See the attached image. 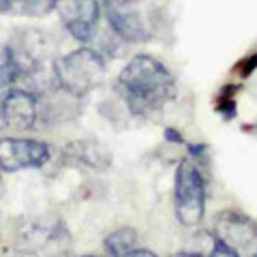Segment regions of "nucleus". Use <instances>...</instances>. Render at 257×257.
Instances as JSON below:
<instances>
[{"label":"nucleus","mask_w":257,"mask_h":257,"mask_svg":"<svg viewBox=\"0 0 257 257\" xmlns=\"http://www.w3.org/2000/svg\"><path fill=\"white\" fill-rule=\"evenodd\" d=\"M20 79V67L9 45H0V90L9 88Z\"/></svg>","instance_id":"obj_15"},{"label":"nucleus","mask_w":257,"mask_h":257,"mask_svg":"<svg viewBox=\"0 0 257 257\" xmlns=\"http://www.w3.org/2000/svg\"><path fill=\"white\" fill-rule=\"evenodd\" d=\"M56 7V0H0V13L20 18H41Z\"/></svg>","instance_id":"obj_13"},{"label":"nucleus","mask_w":257,"mask_h":257,"mask_svg":"<svg viewBox=\"0 0 257 257\" xmlns=\"http://www.w3.org/2000/svg\"><path fill=\"white\" fill-rule=\"evenodd\" d=\"M15 251L28 255H62L71 251V236L62 221H24L15 234Z\"/></svg>","instance_id":"obj_4"},{"label":"nucleus","mask_w":257,"mask_h":257,"mask_svg":"<svg viewBox=\"0 0 257 257\" xmlns=\"http://www.w3.org/2000/svg\"><path fill=\"white\" fill-rule=\"evenodd\" d=\"M116 88L135 116H148L152 111H159L176 94L174 77L167 67L146 54L128 60L116 79Z\"/></svg>","instance_id":"obj_1"},{"label":"nucleus","mask_w":257,"mask_h":257,"mask_svg":"<svg viewBox=\"0 0 257 257\" xmlns=\"http://www.w3.org/2000/svg\"><path fill=\"white\" fill-rule=\"evenodd\" d=\"M54 75L60 90L75 96V99H82L103 84L105 60L101 58L99 52L90 50V47H82V50L69 52L67 56H60L54 62Z\"/></svg>","instance_id":"obj_2"},{"label":"nucleus","mask_w":257,"mask_h":257,"mask_svg":"<svg viewBox=\"0 0 257 257\" xmlns=\"http://www.w3.org/2000/svg\"><path fill=\"white\" fill-rule=\"evenodd\" d=\"M3 116L7 126L18 128V131H28L37 124L39 118V101L37 96L28 90H9L3 99Z\"/></svg>","instance_id":"obj_10"},{"label":"nucleus","mask_w":257,"mask_h":257,"mask_svg":"<svg viewBox=\"0 0 257 257\" xmlns=\"http://www.w3.org/2000/svg\"><path fill=\"white\" fill-rule=\"evenodd\" d=\"M103 244H105V251L109 255H116V257L128 255L135 248V244H138V231L133 227H120L116 231H111L109 236H105Z\"/></svg>","instance_id":"obj_14"},{"label":"nucleus","mask_w":257,"mask_h":257,"mask_svg":"<svg viewBox=\"0 0 257 257\" xmlns=\"http://www.w3.org/2000/svg\"><path fill=\"white\" fill-rule=\"evenodd\" d=\"M3 172V170H0ZM3 193H5V184H3V176H0V197H3Z\"/></svg>","instance_id":"obj_19"},{"label":"nucleus","mask_w":257,"mask_h":257,"mask_svg":"<svg viewBox=\"0 0 257 257\" xmlns=\"http://www.w3.org/2000/svg\"><path fill=\"white\" fill-rule=\"evenodd\" d=\"M212 231L234 257L257 255V223L238 212H221Z\"/></svg>","instance_id":"obj_6"},{"label":"nucleus","mask_w":257,"mask_h":257,"mask_svg":"<svg viewBox=\"0 0 257 257\" xmlns=\"http://www.w3.org/2000/svg\"><path fill=\"white\" fill-rule=\"evenodd\" d=\"M20 67V77L35 75L45 64V37L37 30H22L9 45Z\"/></svg>","instance_id":"obj_9"},{"label":"nucleus","mask_w":257,"mask_h":257,"mask_svg":"<svg viewBox=\"0 0 257 257\" xmlns=\"http://www.w3.org/2000/svg\"><path fill=\"white\" fill-rule=\"evenodd\" d=\"M111 30L131 43H144L152 35L144 0H103Z\"/></svg>","instance_id":"obj_5"},{"label":"nucleus","mask_w":257,"mask_h":257,"mask_svg":"<svg viewBox=\"0 0 257 257\" xmlns=\"http://www.w3.org/2000/svg\"><path fill=\"white\" fill-rule=\"evenodd\" d=\"M64 28L77 41H90L99 26V0H56Z\"/></svg>","instance_id":"obj_8"},{"label":"nucleus","mask_w":257,"mask_h":257,"mask_svg":"<svg viewBox=\"0 0 257 257\" xmlns=\"http://www.w3.org/2000/svg\"><path fill=\"white\" fill-rule=\"evenodd\" d=\"M174 208L176 219L184 227H197L206 212V184L197 165L182 161L174 180Z\"/></svg>","instance_id":"obj_3"},{"label":"nucleus","mask_w":257,"mask_h":257,"mask_svg":"<svg viewBox=\"0 0 257 257\" xmlns=\"http://www.w3.org/2000/svg\"><path fill=\"white\" fill-rule=\"evenodd\" d=\"M67 155L77 163H84L94 170H107L109 167V152L96 142H75L67 148Z\"/></svg>","instance_id":"obj_11"},{"label":"nucleus","mask_w":257,"mask_h":257,"mask_svg":"<svg viewBox=\"0 0 257 257\" xmlns=\"http://www.w3.org/2000/svg\"><path fill=\"white\" fill-rule=\"evenodd\" d=\"M255 67H257V54H255V56H251V58H246V60H244V64H242V67H240V73H242V75L246 77V75H251V73H253Z\"/></svg>","instance_id":"obj_16"},{"label":"nucleus","mask_w":257,"mask_h":257,"mask_svg":"<svg viewBox=\"0 0 257 257\" xmlns=\"http://www.w3.org/2000/svg\"><path fill=\"white\" fill-rule=\"evenodd\" d=\"M165 135H167V140H170V142H174V144H182V135H178L176 131H172V128H167Z\"/></svg>","instance_id":"obj_17"},{"label":"nucleus","mask_w":257,"mask_h":257,"mask_svg":"<svg viewBox=\"0 0 257 257\" xmlns=\"http://www.w3.org/2000/svg\"><path fill=\"white\" fill-rule=\"evenodd\" d=\"M7 122H5V116H3V109H0V128H5Z\"/></svg>","instance_id":"obj_18"},{"label":"nucleus","mask_w":257,"mask_h":257,"mask_svg":"<svg viewBox=\"0 0 257 257\" xmlns=\"http://www.w3.org/2000/svg\"><path fill=\"white\" fill-rule=\"evenodd\" d=\"M50 161V146L39 140L0 138V170L22 172L39 170Z\"/></svg>","instance_id":"obj_7"},{"label":"nucleus","mask_w":257,"mask_h":257,"mask_svg":"<svg viewBox=\"0 0 257 257\" xmlns=\"http://www.w3.org/2000/svg\"><path fill=\"white\" fill-rule=\"evenodd\" d=\"M178 255H229V257H234L214 231H197L189 240V246L182 248Z\"/></svg>","instance_id":"obj_12"}]
</instances>
